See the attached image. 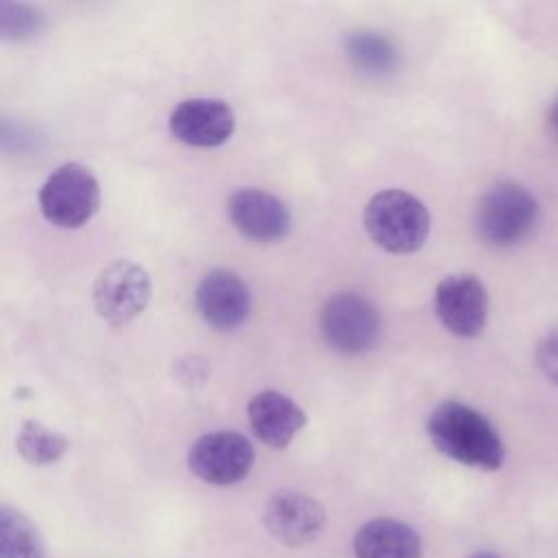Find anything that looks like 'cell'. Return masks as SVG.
<instances>
[{"instance_id": "cell-8", "label": "cell", "mask_w": 558, "mask_h": 558, "mask_svg": "<svg viewBox=\"0 0 558 558\" xmlns=\"http://www.w3.org/2000/svg\"><path fill=\"white\" fill-rule=\"evenodd\" d=\"M434 310L445 329L460 338L482 333L488 316V294L484 283L471 272L445 277L434 292Z\"/></svg>"}, {"instance_id": "cell-18", "label": "cell", "mask_w": 558, "mask_h": 558, "mask_svg": "<svg viewBox=\"0 0 558 558\" xmlns=\"http://www.w3.org/2000/svg\"><path fill=\"white\" fill-rule=\"evenodd\" d=\"M46 26L44 13L24 0H0V35L9 41L37 37Z\"/></svg>"}, {"instance_id": "cell-13", "label": "cell", "mask_w": 558, "mask_h": 558, "mask_svg": "<svg viewBox=\"0 0 558 558\" xmlns=\"http://www.w3.org/2000/svg\"><path fill=\"white\" fill-rule=\"evenodd\" d=\"M246 414L255 436L272 449L288 447L305 425V412L301 405L277 390L257 392L248 401Z\"/></svg>"}, {"instance_id": "cell-4", "label": "cell", "mask_w": 558, "mask_h": 558, "mask_svg": "<svg viewBox=\"0 0 558 558\" xmlns=\"http://www.w3.org/2000/svg\"><path fill=\"white\" fill-rule=\"evenodd\" d=\"M98 207V179L78 161H68L54 168L39 190V209L44 218L61 229L83 227L92 220Z\"/></svg>"}, {"instance_id": "cell-16", "label": "cell", "mask_w": 558, "mask_h": 558, "mask_svg": "<svg viewBox=\"0 0 558 558\" xmlns=\"http://www.w3.org/2000/svg\"><path fill=\"white\" fill-rule=\"evenodd\" d=\"M0 558H48L37 525L17 508H0Z\"/></svg>"}, {"instance_id": "cell-19", "label": "cell", "mask_w": 558, "mask_h": 558, "mask_svg": "<svg viewBox=\"0 0 558 558\" xmlns=\"http://www.w3.org/2000/svg\"><path fill=\"white\" fill-rule=\"evenodd\" d=\"M536 366L541 368V373L558 386V329H551L549 333H545L536 347Z\"/></svg>"}, {"instance_id": "cell-22", "label": "cell", "mask_w": 558, "mask_h": 558, "mask_svg": "<svg viewBox=\"0 0 558 558\" xmlns=\"http://www.w3.org/2000/svg\"><path fill=\"white\" fill-rule=\"evenodd\" d=\"M471 558H499V556L493 554V551H477V554H473Z\"/></svg>"}, {"instance_id": "cell-3", "label": "cell", "mask_w": 558, "mask_h": 558, "mask_svg": "<svg viewBox=\"0 0 558 558\" xmlns=\"http://www.w3.org/2000/svg\"><path fill=\"white\" fill-rule=\"evenodd\" d=\"M473 222L482 242L495 248H510L534 233L538 203L523 185L501 181L480 196Z\"/></svg>"}, {"instance_id": "cell-12", "label": "cell", "mask_w": 558, "mask_h": 558, "mask_svg": "<svg viewBox=\"0 0 558 558\" xmlns=\"http://www.w3.org/2000/svg\"><path fill=\"white\" fill-rule=\"evenodd\" d=\"M229 218L233 227L253 242H277L290 231L288 207L266 190L240 187L229 196Z\"/></svg>"}, {"instance_id": "cell-5", "label": "cell", "mask_w": 558, "mask_h": 558, "mask_svg": "<svg viewBox=\"0 0 558 558\" xmlns=\"http://www.w3.org/2000/svg\"><path fill=\"white\" fill-rule=\"evenodd\" d=\"M320 331L340 353L371 351L381 336V318L377 307L357 292H340L331 296L320 312Z\"/></svg>"}, {"instance_id": "cell-11", "label": "cell", "mask_w": 558, "mask_h": 558, "mask_svg": "<svg viewBox=\"0 0 558 558\" xmlns=\"http://www.w3.org/2000/svg\"><path fill=\"white\" fill-rule=\"evenodd\" d=\"M196 310L207 325L218 331L242 327L251 312V294L246 283L225 268L209 270L196 288Z\"/></svg>"}, {"instance_id": "cell-15", "label": "cell", "mask_w": 558, "mask_h": 558, "mask_svg": "<svg viewBox=\"0 0 558 558\" xmlns=\"http://www.w3.org/2000/svg\"><path fill=\"white\" fill-rule=\"evenodd\" d=\"M342 48L347 61L366 76H386L399 68V48L395 41L373 28H355L344 35Z\"/></svg>"}, {"instance_id": "cell-9", "label": "cell", "mask_w": 558, "mask_h": 558, "mask_svg": "<svg viewBox=\"0 0 558 558\" xmlns=\"http://www.w3.org/2000/svg\"><path fill=\"white\" fill-rule=\"evenodd\" d=\"M168 131L185 146L216 148L231 140L235 113L220 98H187L172 109Z\"/></svg>"}, {"instance_id": "cell-2", "label": "cell", "mask_w": 558, "mask_h": 558, "mask_svg": "<svg viewBox=\"0 0 558 558\" xmlns=\"http://www.w3.org/2000/svg\"><path fill=\"white\" fill-rule=\"evenodd\" d=\"M364 229L388 253L418 251L429 235V211L405 190H381L364 207Z\"/></svg>"}, {"instance_id": "cell-17", "label": "cell", "mask_w": 558, "mask_h": 558, "mask_svg": "<svg viewBox=\"0 0 558 558\" xmlns=\"http://www.w3.org/2000/svg\"><path fill=\"white\" fill-rule=\"evenodd\" d=\"M15 445H17L20 456L28 464L46 466V464L57 462L68 451L70 440L61 432L31 418V421L22 423Z\"/></svg>"}, {"instance_id": "cell-7", "label": "cell", "mask_w": 558, "mask_h": 558, "mask_svg": "<svg viewBox=\"0 0 558 558\" xmlns=\"http://www.w3.org/2000/svg\"><path fill=\"white\" fill-rule=\"evenodd\" d=\"M255 462L253 445L238 432H211L201 436L190 453V471L214 486H231L242 482Z\"/></svg>"}, {"instance_id": "cell-6", "label": "cell", "mask_w": 558, "mask_h": 558, "mask_svg": "<svg viewBox=\"0 0 558 558\" xmlns=\"http://www.w3.org/2000/svg\"><path fill=\"white\" fill-rule=\"evenodd\" d=\"M150 301V277L144 266L118 259L100 270L94 281V307L109 325H126L140 316Z\"/></svg>"}, {"instance_id": "cell-1", "label": "cell", "mask_w": 558, "mask_h": 558, "mask_svg": "<svg viewBox=\"0 0 558 558\" xmlns=\"http://www.w3.org/2000/svg\"><path fill=\"white\" fill-rule=\"evenodd\" d=\"M427 434L442 456L464 466L497 471L504 464V442L493 423L460 401L436 405L427 421Z\"/></svg>"}, {"instance_id": "cell-10", "label": "cell", "mask_w": 558, "mask_h": 558, "mask_svg": "<svg viewBox=\"0 0 558 558\" xmlns=\"http://www.w3.org/2000/svg\"><path fill=\"white\" fill-rule=\"evenodd\" d=\"M325 508L301 493L277 490L264 508V525L272 538L299 547L316 541L325 527Z\"/></svg>"}, {"instance_id": "cell-21", "label": "cell", "mask_w": 558, "mask_h": 558, "mask_svg": "<svg viewBox=\"0 0 558 558\" xmlns=\"http://www.w3.org/2000/svg\"><path fill=\"white\" fill-rule=\"evenodd\" d=\"M549 126H551L554 135L558 137V94H556V98L549 105Z\"/></svg>"}, {"instance_id": "cell-14", "label": "cell", "mask_w": 558, "mask_h": 558, "mask_svg": "<svg viewBox=\"0 0 558 558\" xmlns=\"http://www.w3.org/2000/svg\"><path fill=\"white\" fill-rule=\"evenodd\" d=\"M353 551L357 558H423V543L408 523L381 517L355 532Z\"/></svg>"}, {"instance_id": "cell-20", "label": "cell", "mask_w": 558, "mask_h": 558, "mask_svg": "<svg viewBox=\"0 0 558 558\" xmlns=\"http://www.w3.org/2000/svg\"><path fill=\"white\" fill-rule=\"evenodd\" d=\"M174 375L185 384V386H198L207 379L209 366L198 357V355H185L179 357L174 364Z\"/></svg>"}]
</instances>
